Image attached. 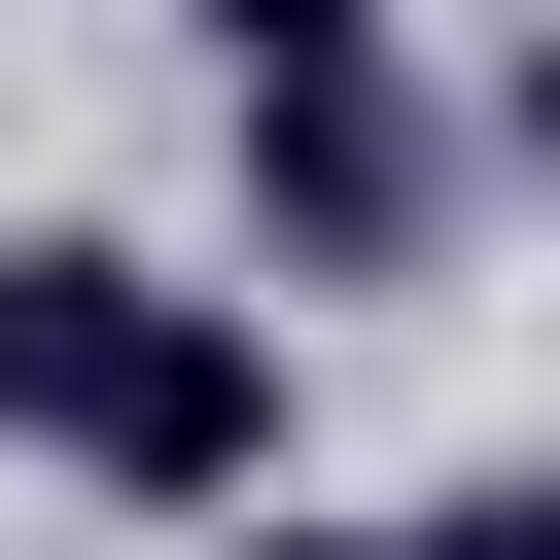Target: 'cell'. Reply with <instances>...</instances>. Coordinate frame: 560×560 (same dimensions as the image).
<instances>
[{
    "instance_id": "obj_4",
    "label": "cell",
    "mask_w": 560,
    "mask_h": 560,
    "mask_svg": "<svg viewBox=\"0 0 560 560\" xmlns=\"http://www.w3.org/2000/svg\"><path fill=\"white\" fill-rule=\"evenodd\" d=\"M455 560H560V455H525V490H455Z\"/></svg>"
},
{
    "instance_id": "obj_3",
    "label": "cell",
    "mask_w": 560,
    "mask_h": 560,
    "mask_svg": "<svg viewBox=\"0 0 560 560\" xmlns=\"http://www.w3.org/2000/svg\"><path fill=\"white\" fill-rule=\"evenodd\" d=\"M490 175H525V210H560V35H490Z\"/></svg>"
},
{
    "instance_id": "obj_1",
    "label": "cell",
    "mask_w": 560,
    "mask_h": 560,
    "mask_svg": "<svg viewBox=\"0 0 560 560\" xmlns=\"http://www.w3.org/2000/svg\"><path fill=\"white\" fill-rule=\"evenodd\" d=\"M0 455L140 490V525H280V280H210L140 210H0Z\"/></svg>"
},
{
    "instance_id": "obj_5",
    "label": "cell",
    "mask_w": 560,
    "mask_h": 560,
    "mask_svg": "<svg viewBox=\"0 0 560 560\" xmlns=\"http://www.w3.org/2000/svg\"><path fill=\"white\" fill-rule=\"evenodd\" d=\"M280 560H455V525H280Z\"/></svg>"
},
{
    "instance_id": "obj_2",
    "label": "cell",
    "mask_w": 560,
    "mask_h": 560,
    "mask_svg": "<svg viewBox=\"0 0 560 560\" xmlns=\"http://www.w3.org/2000/svg\"><path fill=\"white\" fill-rule=\"evenodd\" d=\"M210 175H245V280H420L455 245V105L385 0H245L210 35Z\"/></svg>"
}]
</instances>
